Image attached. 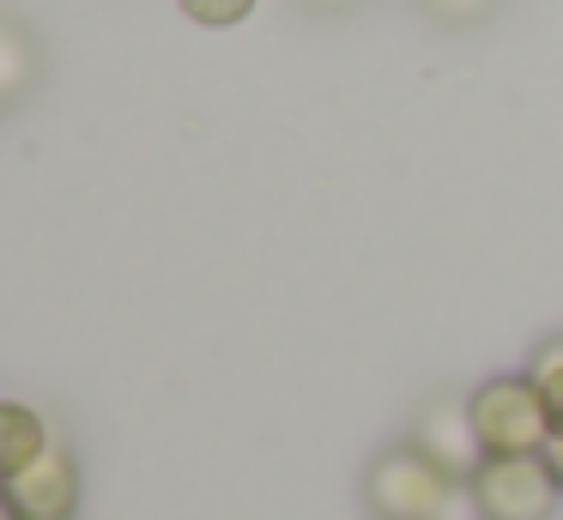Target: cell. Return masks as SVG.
<instances>
[{"label": "cell", "instance_id": "10", "mask_svg": "<svg viewBox=\"0 0 563 520\" xmlns=\"http://www.w3.org/2000/svg\"><path fill=\"white\" fill-rule=\"evenodd\" d=\"M249 7H255V0H183L188 19H195V24H212V31H224V24L249 19Z\"/></svg>", "mask_w": 563, "mask_h": 520}, {"label": "cell", "instance_id": "2", "mask_svg": "<svg viewBox=\"0 0 563 520\" xmlns=\"http://www.w3.org/2000/svg\"><path fill=\"white\" fill-rule=\"evenodd\" d=\"M449 484H454L449 472L430 466V460L406 442V447L376 454V466H369V478H364V502L376 520H430L437 502L449 496Z\"/></svg>", "mask_w": 563, "mask_h": 520}, {"label": "cell", "instance_id": "5", "mask_svg": "<svg viewBox=\"0 0 563 520\" xmlns=\"http://www.w3.org/2000/svg\"><path fill=\"white\" fill-rule=\"evenodd\" d=\"M7 490V502H13L19 520H74L79 508V466L62 454V447H49L43 460H31L19 478L0 484Z\"/></svg>", "mask_w": 563, "mask_h": 520}, {"label": "cell", "instance_id": "14", "mask_svg": "<svg viewBox=\"0 0 563 520\" xmlns=\"http://www.w3.org/2000/svg\"><path fill=\"white\" fill-rule=\"evenodd\" d=\"M0 520H19V515H13V502H7V490H0Z\"/></svg>", "mask_w": 563, "mask_h": 520}, {"label": "cell", "instance_id": "13", "mask_svg": "<svg viewBox=\"0 0 563 520\" xmlns=\"http://www.w3.org/2000/svg\"><path fill=\"white\" fill-rule=\"evenodd\" d=\"M309 7H321V12H340V7H352V0H309Z\"/></svg>", "mask_w": 563, "mask_h": 520}, {"label": "cell", "instance_id": "9", "mask_svg": "<svg viewBox=\"0 0 563 520\" xmlns=\"http://www.w3.org/2000/svg\"><path fill=\"white\" fill-rule=\"evenodd\" d=\"M430 520H485V502H478L473 478H454L449 496L437 502V515H430Z\"/></svg>", "mask_w": 563, "mask_h": 520}, {"label": "cell", "instance_id": "8", "mask_svg": "<svg viewBox=\"0 0 563 520\" xmlns=\"http://www.w3.org/2000/svg\"><path fill=\"white\" fill-rule=\"evenodd\" d=\"M527 381L539 387V399H545L551 435H563V339H551V345L533 351V369H527Z\"/></svg>", "mask_w": 563, "mask_h": 520}, {"label": "cell", "instance_id": "1", "mask_svg": "<svg viewBox=\"0 0 563 520\" xmlns=\"http://www.w3.org/2000/svg\"><path fill=\"white\" fill-rule=\"evenodd\" d=\"M473 430L485 442L490 460H521V454H545L551 423H545V399L527 375H497L473 394Z\"/></svg>", "mask_w": 563, "mask_h": 520}, {"label": "cell", "instance_id": "3", "mask_svg": "<svg viewBox=\"0 0 563 520\" xmlns=\"http://www.w3.org/2000/svg\"><path fill=\"white\" fill-rule=\"evenodd\" d=\"M473 490L485 502V520H551V508H558V472L545 466V454L485 460Z\"/></svg>", "mask_w": 563, "mask_h": 520}, {"label": "cell", "instance_id": "7", "mask_svg": "<svg viewBox=\"0 0 563 520\" xmlns=\"http://www.w3.org/2000/svg\"><path fill=\"white\" fill-rule=\"evenodd\" d=\"M31 79H37V43H31L25 24L0 19V103L25 97Z\"/></svg>", "mask_w": 563, "mask_h": 520}, {"label": "cell", "instance_id": "12", "mask_svg": "<svg viewBox=\"0 0 563 520\" xmlns=\"http://www.w3.org/2000/svg\"><path fill=\"white\" fill-rule=\"evenodd\" d=\"M545 466L558 472V484H563V435H551V442H545Z\"/></svg>", "mask_w": 563, "mask_h": 520}, {"label": "cell", "instance_id": "4", "mask_svg": "<svg viewBox=\"0 0 563 520\" xmlns=\"http://www.w3.org/2000/svg\"><path fill=\"white\" fill-rule=\"evenodd\" d=\"M412 447L430 466L449 472V478H478V466L490 460L485 442H478V430H473V406H454V399H437V406L418 418Z\"/></svg>", "mask_w": 563, "mask_h": 520}, {"label": "cell", "instance_id": "11", "mask_svg": "<svg viewBox=\"0 0 563 520\" xmlns=\"http://www.w3.org/2000/svg\"><path fill=\"white\" fill-rule=\"evenodd\" d=\"M437 19H454V24H466V19H485L490 12V0H424Z\"/></svg>", "mask_w": 563, "mask_h": 520}, {"label": "cell", "instance_id": "6", "mask_svg": "<svg viewBox=\"0 0 563 520\" xmlns=\"http://www.w3.org/2000/svg\"><path fill=\"white\" fill-rule=\"evenodd\" d=\"M49 454V430L31 406H0V484L19 478L31 460Z\"/></svg>", "mask_w": 563, "mask_h": 520}]
</instances>
